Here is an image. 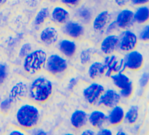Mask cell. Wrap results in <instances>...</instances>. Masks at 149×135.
Segmentation results:
<instances>
[{"instance_id":"obj_1","label":"cell","mask_w":149,"mask_h":135,"mask_svg":"<svg viewBox=\"0 0 149 135\" xmlns=\"http://www.w3.org/2000/svg\"><path fill=\"white\" fill-rule=\"evenodd\" d=\"M26 100L17 105L11 120V124L29 131L40 125L42 113L39 105L31 101L26 102Z\"/></svg>"},{"instance_id":"obj_2","label":"cell","mask_w":149,"mask_h":135,"mask_svg":"<svg viewBox=\"0 0 149 135\" xmlns=\"http://www.w3.org/2000/svg\"><path fill=\"white\" fill-rule=\"evenodd\" d=\"M6 92H0V112L9 116L20 103L28 99V83L19 79L12 81Z\"/></svg>"},{"instance_id":"obj_3","label":"cell","mask_w":149,"mask_h":135,"mask_svg":"<svg viewBox=\"0 0 149 135\" xmlns=\"http://www.w3.org/2000/svg\"><path fill=\"white\" fill-rule=\"evenodd\" d=\"M53 82L43 75L36 77L28 85V96L30 101L38 105L45 104L53 95Z\"/></svg>"},{"instance_id":"obj_4","label":"cell","mask_w":149,"mask_h":135,"mask_svg":"<svg viewBox=\"0 0 149 135\" xmlns=\"http://www.w3.org/2000/svg\"><path fill=\"white\" fill-rule=\"evenodd\" d=\"M47 58V53L43 49L32 50L22 59L23 71L29 77L36 76L43 69Z\"/></svg>"},{"instance_id":"obj_5","label":"cell","mask_w":149,"mask_h":135,"mask_svg":"<svg viewBox=\"0 0 149 135\" xmlns=\"http://www.w3.org/2000/svg\"><path fill=\"white\" fill-rule=\"evenodd\" d=\"M68 69L67 61L58 54L47 56L43 69L51 76H57L65 72Z\"/></svg>"},{"instance_id":"obj_6","label":"cell","mask_w":149,"mask_h":135,"mask_svg":"<svg viewBox=\"0 0 149 135\" xmlns=\"http://www.w3.org/2000/svg\"><path fill=\"white\" fill-rule=\"evenodd\" d=\"M119 38L118 48L120 50L125 52L135 50L138 44V38L134 32L131 30H124L120 34Z\"/></svg>"},{"instance_id":"obj_7","label":"cell","mask_w":149,"mask_h":135,"mask_svg":"<svg viewBox=\"0 0 149 135\" xmlns=\"http://www.w3.org/2000/svg\"><path fill=\"white\" fill-rule=\"evenodd\" d=\"M104 92L103 86L99 83L93 82L84 90L83 96L87 103L93 105L98 103L100 97Z\"/></svg>"},{"instance_id":"obj_8","label":"cell","mask_w":149,"mask_h":135,"mask_svg":"<svg viewBox=\"0 0 149 135\" xmlns=\"http://www.w3.org/2000/svg\"><path fill=\"white\" fill-rule=\"evenodd\" d=\"M126 69L131 71H139L144 65V58L142 54L137 50L127 52L124 58Z\"/></svg>"},{"instance_id":"obj_9","label":"cell","mask_w":149,"mask_h":135,"mask_svg":"<svg viewBox=\"0 0 149 135\" xmlns=\"http://www.w3.org/2000/svg\"><path fill=\"white\" fill-rule=\"evenodd\" d=\"M119 93L113 89L104 90L103 94L100 97L98 104L102 105L108 108H112L118 105L121 100Z\"/></svg>"},{"instance_id":"obj_10","label":"cell","mask_w":149,"mask_h":135,"mask_svg":"<svg viewBox=\"0 0 149 135\" xmlns=\"http://www.w3.org/2000/svg\"><path fill=\"white\" fill-rule=\"evenodd\" d=\"M58 34L56 28L52 26H47L41 30L39 39L43 45L51 46L58 41Z\"/></svg>"},{"instance_id":"obj_11","label":"cell","mask_w":149,"mask_h":135,"mask_svg":"<svg viewBox=\"0 0 149 135\" xmlns=\"http://www.w3.org/2000/svg\"><path fill=\"white\" fill-rule=\"evenodd\" d=\"M134 13L132 10L125 9L122 10L117 15L116 22L117 27L122 29H126L133 25L134 20Z\"/></svg>"},{"instance_id":"obj_12","label":"cell","mask_w":149,"mask_h":135,"mask_svg":"<svg viewBox=\"0 0 149 135\" xmlns=\"http://www.w3.org/2000/svg\"><path fill=\"white\" fill-rule=\"evenodd\" d=\"M63 32L68 37L78 39L84 35V28L80 23L74 20H69L65 24Z\"/></svg>"},{"instance_id":"obj_13","label":"cell","mask_w":149,"mask_h":135,"mask_svg":"<svg viewBox=\"0 0 149 135\" xmlns=\"http://www.w3.org/2000/svg\"><path fill=\"white\" fill-rule=\"evenodd\" d=\"M119 38L115 34L107 36L101 44V50L105 55H111L118 48Z\"/></svg>"},{"instance_id":"obj_14","label":"cell","mask_w":149,"mask_h":135,"mask_svg":"<svg viewBox=\"0 0 149 135\" xmlns=\"http://www.w3.org/2000/svg\"><path fill=\"white\" fill-rule=\"evenodd\" d=\"M88 122V114L82 110H77L72 113L70 123L74 129L79 130L86 125Z\"/></svg>"},{"instance_id":"obj_15","label":"cell","mask_w":149,"mask_h":135,"mask_svg":"<svg viewBox=\"0 0 149 135\" xmlns=\"http://www.w3.org/2000/svg\"><path fill=\"white\" fill-rule=\"evenodd\" d=\"M125 112L121 106L116 105L112 108L107 115V121L110 125L118 126L123 123L124 120Z\"/></svg>"},{"instance_id":"obj_16","label":"cell","mask_w":149,"mask_h":135,"mask_svg":"<svg viewBox=\"0 0 149 135\" xmlns=\"http://www.w3.org/2000/svg\"><path fill=\"white\" fill-rule=\"evenodd\" d=\"M88 121L94 128H102L107 121V115L101 110H94L88 115Z\"/></svg>"},{"instance_id":"obj_17","label":"cell","mask_w":149,"mask_h":135,"mask_svg":"<svg viewBox=\"0 0 149 135\" xmlns=\"http://www.w3.org/2000/svg\"><path fill=\"white\" fill-rule=\"evenodd\" d=\"M51 20L55 24L63 25L68 21L70 14L67 10L62 7L56 6L53 9L51 13H50Z\"/></svg>"},{"instance_id":"obj_18","label":"cell","mask_w":149,"mask_h":135,"mask_svg":"<svg viewBox=\"0 0 149 135\" xmlns=\"http://www.w3.org/2000/svg\"><path fill=\"white\" fill-rule=\"evenodd\" d=\"M118 63L117 57L114 55H108L104 59V65L106 69L104 77L109 78L112 74L118 73Z\"/></svg>"},{"instance_id":"obj_19","label":"cell","mask_w":149,"mask_h":135,"mask_svg":"<svg viewBox=\"0 0 149 135\" xmlns=\"http://www.w3.org/2000/svg\"><path fill=\"white\" fill-rule=\"evenodd\" d=\"M3 57L0 53V90L8 82L11 74L10 65Z\"/></svg>"},{"instance_id":"obj_20","label":"cell","mask_w":149,"mask_h":135,"mask_svg":"<svg viewBox=\"0 0 149 135\" xmlns=\"http://www.w3.org/2000/svg\"><path fill=\"white\" fill-rule=\"evenodd\" d=\"M58 49L66 57L72 58L76 53L77 46L74 41L68 40V39H64L59 41Z\"/></svg>"},{"instance_id":"obj_21","label":"cell","mask_w":149,"mask_h":135,"mask_svg":"<svg viewBox=\"0 0 149 135\" xmlns=\"http://www.w3.org/2000/svg\"><path fill=\"white\" fill-rule=\"evenodd\" d=\"M110 19L109 13L107 11H103L97 15L93 20V27L97 32L102 31L107 27Z\"/></svg>"},{"instance_id":"obj_22","label":"cell","mask_w":149,"mask_h":135,"mask_svg":"<svg viewBox=\"0 0 149 135\" xmlns=\"http://www.w3.org/2000/svg\"><path fill=\"white\" fill-rule=\"evenodd\" d=\"M106 69L103 63L95 61L92 63L88 69V75L92 80H95L104 76Z\"/></svg>"},{"instance_id":"obj_23","label":"cell","mask_w":149,"mask_h":135,"mask_svg":"<svg viewBox=\"0 0 149 135\" xmlns=\"http://www.w3.org/2000/svg\"><path fill=\"white\" fill-rule=\"evenodd\" d=\"M50 17V11L47 7H43L40 8L33 20V25L36 27H41L47 21Z\"/></svg>"},{"instance_id":"obj_24","label":"cell","mask_w":149,"mask_h":135,"mask_svg":"<svg viewBox=\"0 0 149 135\" xmlns=\"http://www.w3.org/2000/svg\"><path fill=\"white\" fill-rule=\"evenodd\" d=\"M110 78H111L114 84L120 90L126 87L131 81L130 78L123 72L112 74L110 76Z\"/></svg>"},{"instance_id":"obj_25","label":"cell","mask_w":149,"mask_h":135,"mask_svg":"<svg viewBox=\"0 0 149 135\" xmlns=\"http://www.w3.org/2000/svg\"><path fill=\"white\" fill-rule=\"evenodd\" d=\"M134 20L139 24H145L149 19V9L148 6H143L137 8L134 13Z\"/></svg>"},{"instance_id":"obj_26","label":"cell","mask_w":149,"mask_h":135,"mask_svg":"<svg viewBox=\"0 0 149 135\" xmlns=\"http://www.w3.org/2000/svg\"><path fill=\"white\" fill-rule=\"evenodd\" d=\"M139 118V108L137 105H133L129 108L124 115L125 123L129 124H134L137 121Z\"/></svg>"},{"instance_id":"obj_27","label":"cell","mask_w":149,"mask_h":135,"mask_svg":"<svg viewBox=\"0 0 149 135\" xmlns=\"http://www.w3.org/2000/svg\"><path fill=\"white\" fill-rule=\"evenodd\" d=\"M3 135H29L28 132L24 129H22L13 124H9L7 127Z\"/></svg>"},{"instance_id":"obj_28","label":"cell","mask_w":149,"mask_h":135,"mask_svg":"<svg viewBox=\"0 0 149 135\" xmlns=\"http://www.w3.org/2000/svg\"><path fill=\"white\" fill-rule=\"evenodd\" d=\"M133 91H134V88H133V84L132 81L128 84L126 87H125L123 89L120 90V96L125 98V99H128L132 96L133 94Z\"/></svg>"},{"instance_id":"obj_29","label":"cell","mask_w":149,"mask_h":135,"mask_svg":"<svg viewBox=\"0 0 149 135\" xmlns=\"http://www.w3.org/2000/svg\"><path fill=\"white\" fill-rule=\"evenodd\" d=\"M32 50V46L31 43L26 42L24 44H23L22 45L20 46L19 53H18V56H19V58L20 59H22Z\"/></svg>"},{"instance_id":"obj_30","label":"cell","mask_w":149,"mask_h":135,"mask_svg":"<svg viewBox=\"0 0 149 135\" xmlns=\"http://www.w3.org/2000/svg\"><path fill=\"white\" fill-rule=\"evenodd\" d=\"M7 115H4V114L0 112V135H3L5 132L8 127L7 121Z\"/></svg>"},{"instance_id":"obj_31","label":"cell","mask_w":149,"mask_h":135,"mask_svg":"<svg viewBox=\"0 0 149 135\" xmlns=\"http://www.w3.org/2000/svg\"><path fill=\"white\" fill-rule=\"evenodd\" d=\"M91 58V52L90 50H85L81 52L80 61L82 64H86L89 62Z\"/></svg>"},{"instance_id":"obj_32","label":"cell","mask_w":149,"mask_h":135,"mask_svg":"<svg viewBox=\"0 0 149 135\" xmlns=\"http://www.w3.org/2000/svg\"><path fill=\"white\" fill-rule=\"evenodd\" d=\"M139 39L143 41H148L149 40V25H146L139 33Z\"/></svg>"},{"instance_id":"obj_33","label":"cell","mask_w":149,"mask_h":135,"mask_svg":"<svg viewBox=\"0 0 149 135\" xmlns=\"http://www.w3.org/2000/svg\"><path fill=\"white\" fill-rule=\"evenodd\" d=\"M148 79H149V75L148 72H145L144 73L141 75V78L139 80V86L141 88H145L146 86L148 85Z\"/></svg>"},{"instance_id":"obj_34","label":"cell","mask_w":149,"mask_h":135,"mask_svg":"<svg viewBox=\"0 0 149 135\" xmlns=\"http://www.w3.org/2000/svg\"><path fill=\"white\" fill-rule=\"evenodd\" d=\"M28 134L29 135H49L48 132L46 131L44 129L42 128V127H39V126H38L37 127H36V128L28 131Z\"/></svg>"},{"instance_id":"obj_35","label":"cell","mask_w":149,"mask_h":135,"mask_svg":"<svg viewBox=\"0 0 149 135\" xmlns=\"http://www.w3.org/2000/svg\"><path fill=\"white\" fill-rule=\"evenodd\" d=\"M79 16L81 19H84L85 20H89L91 18V13L87 9H82L79 11Z\"/></svg>"},{"instance_id":"obj_36","label":"cell","mask_w":149,"mask_h":135,"mask_svg":"<svg viewBox=\"0 0 149 135\" xmlns=\"http://www.w3.org/2000/svg\"><path fill=\"white\" fill-rule=\"evenodd\" d=\"M95 135H114L113 132L111 129L108 128H100L98 131H97Z\"/></svg>"},{"instance_id":"obj_37","label":"cell","mask_w":149,"mask_h":135,"mask_svg":"<svg viewBox=\"0 0 149 135\" xmlns=\"http://www.w3.org/2000/svg\"><path fill=\"white\" fill-rule=\"evenodd\" d=\"M63 4L68 6H76L79 4L80 0H61Z\"/></svg>"},{"instance_id":"obj_38","label":"cell","mask_w":149,"mask_h":135,"mask_svg":"<svg viewBox=\"0 0 149 135\" xmlns=\"http://www.w3.org/2000/svg\"><path fill=\"white\" fill-rule=\"evenodd\" d=\"M77 84H78V79L76 78H72L68 84V90H72L77 85Z\"/></svg>"},{"instance_id":"obj_39","label":"cell","mask_w":149,"mask_h":135,"mask_svg":"<svg viewBox=\"0 0 149 135\" xmlns=\"http://www.w3.org/2000/svg\"><path fill=\"white\" fill-rule=\"evenodd\" d=\"M116 27H117V25H116V21L112 22L109 26H108V27L107 28V33L109 34V33H110L111 32H112V31H114L116 29Z\"/></svg>"},{"instance_id":"obj_40","label":"cell","mask_w":149,"mask_h":135,"mask_svg":"<svg viewBox=\"0 0 149 135\" xmlns=\"http://www.w3.org/2000/svg\"><path fill=\"white\" fill-rule=\"evenodd\" d=\"M149 0H131L132 3L135 6H143L148 3Z\"/></svg>"},{"instance_id":"obj_41","label":"cell","mask_w":149,"mask_h":135,"mask_svg":"<svg viewBox=\"0 0 149 135\" xmlns=\"http://www.w3.org/2000/svg\"><path fill=\"white\" fill-rule=\"evenodd\" d=\"M114 1L117 4V6L120 7H123L126 6L129 0H114Z\"/></svg>"},{"instance_id":"obj_42","label":"cell","mask_w":149,"mask_h":135,"mask_svg":"<svg viewBox=\"0 0 149 135\" xmlns=\"http://www.w3.org/2000/svg\"><path fill=\"white\" fill-rule=\"evenodd\" d=\"M80 135H95V132L91 129H86L81 132Z\"/></svg>"},{"instance_id":"obj_43","label":"cell","mask_w":149,"mask_h":135,"mask_svg":"<svg viewBox=\"0 0 149 135\" xmlns=\"http://www.w3.org/2000/svg\"><path fill=\"white\" fill-rule=\"evenodd\" d=\"M7 0H0V9L6 6Z\"/></svg>"},{"instance_id":"obj_44","label":"cell","mask_w":149,"mask_h":135,"mask_svg":"<svg viewBox=\"0 0 149 135\" xmlns=\"http://www.w3.org/2000/svg\"><path fill=\"white\" fill-rule=\"evenodd\" d=\"M115 135H127L126 133H125V132H124L122 130H120V131H118L116 133Z\"/></svg>"},{"instance_id":"obj_45","label":"cell","mask_w":149,"mask_h":135,"mask_svg":"<svg viewBox=\"0 0 149 135\" xmlns=\"http://www.w3.org/2000/svg\"><path fill=\"white\" fill-rule=\"evenodd\" d=\"M63 135H75V134H72V133H70V132H68V133H66V134H63Z\"/></svg>"}]
</instances>
